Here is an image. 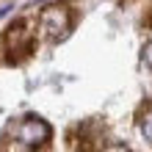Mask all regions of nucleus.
<instances>
[{
	"mask_svg": "<svg viewBox=\"0 0 152 152\" xmlns=\"http://www.w3.org/2000/svg\"><path fill=\"white\" fill-rule=\"evenodd\" d=\"M6 47H8V53H11V61L25 58L31 53V47H33V33L25 28L22 22H14L11 28L6 31Z\"/></svg>",
	"mask_w": 152,
	"mask_h": 152,
	"instance_id": "obj_3",
	"label": "nucleus"
},
{
	"mask_svg": "<svg viewBox=\"0 0 152 152\" xmlns=\"http://www.w3.org/2000/svg\"><path fill=\"white\" fill-rule=\"evenodd\" d=\"M149 22H152V17H149Z\"/></svg>",
	"mask_w": 152,
	"mask_h": 152,
	"instance_id": "obj_6",
	"label": "nucleus"
},
{
	"mask_svg": "<svg viewBox=\"0 0 152 152\" xmlns=\"http://www.w3.org/2000/svg\"><path fill=\"white\" fill-rule=\"evenodd\" d=\"M144 61H147V64L152 66V42H149L147 47H144Z\"/></svg>",
	"mask_w": 152,
	"mask_h": 152,
	"instance_id": "obj_5",
	"label": "nucleus"
},
{
	"mask_svg": "<svg viewBox=\"0 0 152 152\" xmlns=\"http://www.w3.org/2000/svg\"><path fill=\"white\" fill-rule=\"evenodd\" d=\"M141 130H144V136H147V141H152V113L144 119V124H141Z\"/></svg>",
	"mask_w": 152,
	"mask_h": 152,
	"instance_id": "obj_4",
	"label": "nucleus"
},
{
	"mask_svg": "<svg viewBox=\"0 0 152 152\" xmlns=\"http://www.w3.org/2000/svg\"><path fill=\"white\" fill-rule=\"evenodd\" d=\"M50 133H53L50 124L39 116H25L22 122L14 124V138L25 147H39L44 141H50Z\"/></svg>",
	"mask_w": 152,
	"mask_h": 152,
	"instance_id": "obj_2",
	"label": "nucleus"
},
{
	"mask_svg": "<svg viewBox=\"0 0 152 152\" xmlns=\"http://www.w3.org/2000/svg\"><path fill=\"white\" fill-rule=\"evenodd\" d=\"M72 28V11L66 6H47L39 14V33L50 42L64 39Z\"/></svg>",
	"mask_w": 152,
	"mask_h": 152,
	"instance_id": "obj_1",
	"label": "nucleus"
}]
</instances>
